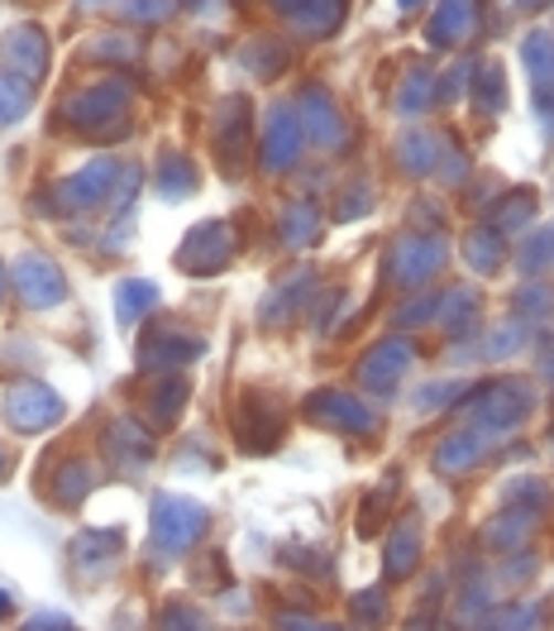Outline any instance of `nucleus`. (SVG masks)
<instances>
[{"label":"nucleus","mask_w":554,"mask_h":631,"mask_svg":"<svg viewBox=\"0 0 554 631\" xmlns=\"http://www.w3.org/2000/svg\"><path fill=\"white\" fill-rule=\"evenodd\" d=\"M406 364H412V344H406V340H387V344H377V350L363 359L359 378H363V387H373V393H392V383L402 378Z\"/></svg>","instance_id":"nucleus-8"},{"label":"nucleus","mask_w":554,"mask_h":631,"mask_svg":"<svg viewBox=\"0 0 554 631\" xmlns=\"http://www.w3.org/2000/svg\"><path fill=\"white\" fill-rule=\"evenodd\" d=\"M86 6H106V0H86Z\"/></svg>","instance_id":"nucleus-27"},{"label":"nucleus","mask_w":554,"mask_h":631,"mask_svg":"<svg viewBox=\"0 0 554 631\" xmlns=\"http://www.w3.org/2000/svg\"><path fill=\"white\" fill-rule=\"evenodd\" d=\"M516 6H526V10H535V6H545V0H516Z\"/></svg>","instance_id":"nucleus-26"},{"label":"nucleus","mask_w":554,"mask_h":631,"mask_svg":"<svg viewBox=\"0 0 554 631\" xmlns=\"http://www.w3.org/2000/svg\"><path fill=\"white\" fill-rule=\"evenodd\" d=\"M129 14H135V20H163L168 0H129Z\"/></svg>","instance_id":"nucleus-24"},{"label":"nucleus","mask_w":554,"mask_h":631,"mask_svg":"<svg viewBox=\"0 0 554 631\" xmlns=\"http://www.w3.org/2000/svg\"><path fill=\"white\" fill-rule=\"evenodd\" d=\"M531 411V393H526V383H498V387H488V393H478L473 402V411H469V430H502V426H516L521 416Z\"/></svg>","instance_id":"nucleus-2"},{"label":"nucleus","mask_w":554,"mask_h":631,"mask_svg":"<svg viewBox=\"0 0 554 631\" xmlns=\"http://www.w3.org/2000/svg\"><path fill=\"white\" fill-rule=\"evenodd\" d=\"M297 153H301V120L291 110H273L268 139H264V168L283 172V168L297 163Z\"/></svg>","instance_id":"nucleus-10"},{"label":"nucleus","mask_w":554,"mask_h":631,"mask_svg":"<svg viewBox=\"0 0 554 631\" xmlns=\"http://www.w3.org/2000/svg\"><path fill=\"white\" fill-rule=\"evenodd\" d=\"M478 34V0H445L430 20V43L440 49H455V43H469Z\"/></svg>","instance_id":"nucleus-9"},{"label":"nucleus","mask_w":554,"mask_h":631,"mask_svg":"<svg viewBox=\"0 0 554 631\" xmlns=\"http://www.w3.org/2000/svg\"><path fill=\"white\" fill-rule=\"evenodd\" d=\"M306 411L334 430H369L373 426V411L363 407L354 393H320V397L306 402Z\"/></svg>","instance_id":"nucleus-7"},{"label":"nucleus","mask_w":554,"mask_h":631,"mask_svg":"<svg viewBox=\"0 0 554 631\" xmlns=\"http://www.w3.org/2000/svg\"><path fill=\"white\" fill-rule=\"evenodd\" d=\"M478 100H483V110H498V100H502V82H498V72H488V77L478 82Z\"/></svg>","instance_id":"nucleus-23"},{"label":"nucleus","mask_w":554,"mask_h":631,"mask_svg":"<svg viewBox=\"0 0 554 631\" xmlns=\"http://www.w3.org/2000/svg\"><path fill=\"white\" fill-rule=\"evenodd\" d=\"M478 454H483V436H478V430H459L455 440L440 445V469L459 473V469H469Z\"/></svg>","instance_id":"nucleus-18"},{"label":"nucleus","mask_w":554,"mask_h":631,"mask_svg":"<svg viewBox=\"0 0 554 631\" xmlns=\"http://www.w3.org/2000/svg\"><path fill=\"white\" fill-rule=\"evenodd\" d=\"M440 258H445V244L440 239H426V235H412V239H402L397 249H392V268H397V282H426L435 268H440Z\"/></svg>","instance_id":"nucleus-5"},{"label":"nucleus","mask_w":554,"mask_h":631,"mask_svg":"<svg viewBox=\"0 0 554 631\" xmlns=\"http://www.w3.org/2000/svg\"><path fill=\"white\" fill-rule=\"evenodd\" d=\"M6 63L20 72L24 82H34L43 77V67H49V39H43V29L39 24H20V29H10L6 34Z\"/></svg>","instance_id":"nucleus-4"},{"label":"nucleus","mask_w":554,"mask_h":631,"mask_svg":"<svg viewBox=\"0 0 554 631\" xmlns=\"http://www.w3.org/2000/svg\"><path fill=\"white\" fill-rule=\"evenodd\" d=\"M287 20H297L306 34H330L344 14V0H273Z\"/></svg>","instance_id":"nucleus-13"},{"label":"nucleus","mask_w":554,"mask_h":631,"mask_svg":"<svg viewBox=\"0 0 554 631\" xmlns=\"http://www.w3.org/2000/svg\"><path fill=\"white\" fill-rule=\"evenodd\" d=\"M469 264H478V268H498L502 264V239L492 235V229H478V235L469 239Z\"/></svg>","instance_id":"nucleus-21"},{"label":"nucleus","mask_w":554,"mask_h":631,"mask_svg":"<svg viewBox=\"0 0 554 631\" xmlns=\"http://www.w3.org/2000/svg\"><path fill=\"white\" fill-rule=\"evenodd\" d=\"M34 106V82L24 77H0V125H14Z\"/></svg>","instance_id":"nucleus-19"},{"label":"nucleus","mask_w":554,"mask_h":631,"mask_svg":"<svg viewBox=\"0 0 554 631\" xmlns=\"http://www.w3.org/2000/svg\"><path fill=\"white\" fill-rule=\"evenodd\" d=\"M192 186H196V168L187 163L182 153H168L163 163H158V192H163V196L178 201V196L192 192Z\"/></svg>","instance_id":"nucleus-17"},{"label":"nucleus","mask_w":554,"mask_h":631,"mask_svg":"<svg viewBox=\"0 0 554 631\" xmlns=\"http://www.w3.org/2000/svg\"><path fill=\"white\" fill-rule=\"evenodd\" d=\"M301 110H306V129H311V139H320V143H334V139L344 135L340 110L330 106V96L320 92V86H311V92L301 96Z\"/></svg>","instance_id":"nucleus-15"},{"label":"nucleus","mask_w":554,"mask_h":631,"mask_svg":"<svg viewBox=\"0 0 554 631\" xmlns=\"http://www.w3.org/2000/svg\"><path fill=\"white\" fill-rule=\"evenodd\" d=\"M287 239H291V244L316 239V215H311V206H291V211H287Z\"/></svg>","instance_id":"nucleus-22"},{"label":"nucleus","mask_w":554,"mask_h":631,"mask_svg":"<svg viewBox=\"0 0 554 631\" xmlns=\"http://www.w3.org/2000/svg\"><path fill=\"white\" fill-rule=\"evenodd\" d=\"M125 106H129V92L120 82H100V86H86L82 96L67 100V120L86 129V135H115L125 120Z\"/></svg>","instance_id":"nucleus-1"},{"label":"nucleus","mask_w":554,"mask_h":631,"mask_svg":"<svg viewBox=\"0 0 554 631\" xmlns=\"http://www.w3.org/2000/svg\"><path fill=\"white\" fill-rule=\"evenodd\" d=\"M397 6H402V10H420V6H426V0H397Z\"/></svg>","instance_id":"nucleus-25"},{"label":"nucleus","mask_w":554,"mask_h":631,"mask_svg":"<svg viewBox=\"0 0 554 631\" xmlns=\"http://www.w3.org/2000/svg\"><path fill=\"white\" fill-rule=\"evenodd\" d=\"M201 526H206V512H201L196 502L163 498L153 507V536L163 541V550H182V545H192L201 536Z\"/></svg>","instance_id":"nucleus-3"},{"label":"nucleus","mask_w":554,"mask_h":631,"mask_svg":"<svg viewBox=\"0 0 554 631\" xmlns=\"http://www.w3.org/2000/svg\"><path fill=\"white\" fill-rule=\"evenodd\" d=\"M182 6H201V0H182Z\"/></svg>","instance_id":"nucleus-28"},{"label":"nucleus","mask_w":554,"mask_h":631,"mask_svg":"<svg viewBox=\"0 0 554 631\" xmlns=\"http://www.w3.org/2000/svg\"><path fill=\"white\" fill-rule=\"evenodd\" d=\"M57 416H63V402H57L49 387L24 383V387H14L10 393V421L20 430H39L43 421H57Z\"/></svg>","instance_id":"nucleus-11"},{"label":"nucleus","mask_w":554,"mask_h":631,"mask_svg":"<svg viewBox=\"0 0 554 631\" xmlns=\"http://www.w3.org/2000/svg\"><path fill=\"white\" fill-rule=\"evenodd\" d=\"M158 301V292L149 282H120V321H135Z\"/></svg>","instance_id":"nucleus-20"},{"label":"nucleus","mask_w":554,"mask_h":631,"mask_svg":"<svg viewBox=\"0 0 554 631\" xmlns=\"http://www.w3.org/2000/svg\"><path fill=\"white\" fill-rule=\"evenodd\" d=\"M14 282L24 287V297L34 301V307H53V301H63V278H57L53 264H43V258H24L20 272H14Z\"/></svg>","instance_id":"nucleus-14"},{"label":"nucleus","mask_w":554,"mask_h":631,"mask_svg":"<svg viewBox=\"0 0 554 631\" xmlns=\"http://www.w3.org/2000/svg\"><path fill=\"white\" fill-rule=\"evenodd\" d=\"M0 287H6V272H0Z\"/></svg>","instance_id":"nucleus-29"},{"label":"nucleus","mask_w":554,"mask_h":631,"mask_svg":"<svg viewBox=\"0 0 554 631\" xmlns=\"http://www.w3.org/2000/svg\"><path fill=\"white\" fill-rule=\"evenodd\" d=\"M230 249H235V244H230L225 225H201V229H192V239L182 244L178 264L182 268H196V272H215V268H225Z\"/></svg>","instance_id":"nucleus-6"},{"label":"nucleus","mask_w":554,"mask_h":631,"mask_svg":"<svg viewBox=\"0 0 554 631\" xmlns=\"http://www.w3.org/2000/svg\"><path fill=\"white\" fill-rule=\"evenodd\" d=\"M521 57H526V67L535 77V100L554 96V39L550 34H531L526 49H521Z\"/></svg>","instance_id":"nucleus-16"},{"label":"nucleus","mask_w":554,"mask_h":631,"mask_svg":"<svg viewBox=\"0 0 554 631\" xmlns=\"http://www.w3.org/2000/svg\"><path fill=\"white\" fill-rule=\"evenodd\" d=\"M115 172H120V168H115V158H100V163H92L86 172H77L72 182H63V206H72V211H77V206H82V211L96 206V201L110 192Z\"/></svg>","instance_id":"nucleus-12"}]
</instances>
